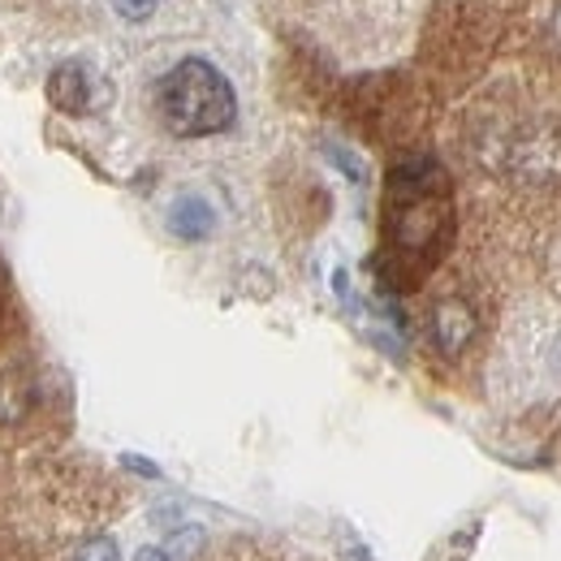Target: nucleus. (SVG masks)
I'll return each instance as SVG.
<instances>
[{
	"label": "nucleus",
	"mask_w": 561,
	"mask_h": 561,
	"mask_svg": "<svg viewBox=\"0 0 561 561\" xmlns=\"http://www.w3.org/2000/svg\"><path fill=\"white\" fill-rule=\"evenodd\" d=\"M160 117L169 126V135L178 139H204V135H220L233 126L238 117V100L233 87L225 82V73L191 57L182 66L164 73L160 82Z\"/></svg>",
	"instance_id": "1"
},
{
	"label": "nucleus",
	"mask_w": 561,
	"mask_h": 561,
	"mask_svg": "<svg viewBox=\"0 0 561 561\" xmlns=\"http://www.w3.org/2000/svg\"><path fill=\"white\" fill-rule=\"evenodd\" d=\"M95 91H100V78L82 61H66L48 73V100H53V108H61L70 117H82L95 108Z\"/></svg>",
	"instance_id": "2"
},
{
	"label": "nucleus",
	"mask_w": 561,
	"mask_h": 561,
	"mask_svg": "<svg viewBox=\"0 0 561 561\" xmlns=\"http://www.w3.org/2000/svg\"><path fill=\"white\" fill-rule=\"evenodd\" d=\"M476 337V311L462 302V298H440L436 311H432V342L445 358H458V354L471 346Z\"/></svg>",
	"instance_id": "3"
},
{
	"label": "nucleus",
	"mask_w": 561,
	"mask_h": 561,
	"mask_svg": "<svg viewBox=\"0 0 561 561\" xmlns=\"http://www.w3.org/2000/svg\"><path fill=\"white\" fill-rule=\"evenodd\" d=\"M514 164H518V173L531 178V182H545V178L561 173L558 130H531L527 139L514 147Z\"/></svg>",
	"instance_id": "4"
},
{
	"label": "nucleus",
	"mask_w": 561,
	"mask_h": 561,
	"mask_svg": "<svg viewBox=\"0 0 561 561\" xmlns=\"http://www.w3.org/2000/svg\"><path fill=\"white\" fill-rule=\"evenodd\" d=\"M35 407V380L26 367H9L0 371V423H22Z\"/></svg>",
	"instance_id": "5"
},
{
	"label": "nucleus",
	"mask_w": 561,
	"mask_h": 561,
	"mask_svg": "<svg viewBox=\"0 0 561 561\" xmlns=\"http://www.w3.org/2000/svg\"><path fill=\"white\" fill-rule=\"evenodd\" d=\"M169 229L178 238H186V242H199V238H208L211 229H216V211L199 195H186V199H178L169 208Z\"/></svg>",
	"instance_id": "6"
},
{
	"label": "nucleus",
	"mask_w": 561,
	"mask_h": 561,
	"mask_svg": "<svg viewBox=\"0 0 561 561\" xmlns=\"http://www.w3.org/2000/svg\"><path fill=\"white\" fill-rule=\"evenodd\" d=\"M199 545H204V531H199V527H186V531H178V536L169 540V549H164V553H169L173 561H186V558H195V553H199Z\"/></svg>",
	"instance_id": "7"
},
{
	"label": "nucleus",
	"mask_w": 561,
	"mask_h": 561,
	"mask_svg": "<svg viewBox=\"0 0 561 561\" xmlns=\"http://www.w3.org/2000/svg\"><path fill=\"white\" fill-rule=\"evenodd\" d=\"M73 561H122V553H117V545L113 540H87L78 553H73Z\"/></svg>",
	"instance_id": "8"
},
{
	"label": "nucleus",
	"mask_w": 561,
	"mask_h": 561,
	"mask_svg": "<svg viewBox=\"0 0 561 561\" xmlns=\"http://www.w3.org/2000/svg\"><path fill=\"white\" fill-rule=\"evenodd\" d=\"M113 4H117V13H122L126 22H142V18H151L164 0H113Z\"/></svg>",
	"instance_id": "9"
},
{
	"label": "nucleus",
	"mask_w": 561,
	"mask_h": 561,
	"mask_svg": "<svg viewBox=\"0 0 561 561\" xmlns=\"http://www.w3.org/2000/svg\"><path fill=\"white\" fill-rule=\"evenodd\" d=\"M329 156H333V160H337V164H342V169H346V173H351V178H363V164H358V160H354V156H346V151H342V147H333V151H329Z\"/></svg>",
	"instance_id": "10"
},
{
	"label": "nucleus",
	"mask_w": 561,
	"mask_h": 561,
	"mask_svg": "<svg viewBox=\"0 0 561 561\" xmlns=\"http://www.w3.org/2000/svg\"><path fill=\"white\" fill-rule=\"evenodd\" d=\"M122 462H126V467H130V471H139V476H147V480H156V476H160V471H156V467H151V462H147V458H135V454H126V458H122Z\"/></svg>",
	"instance_id": "11"
},
{
	"label": "nucleus",
	"mask_w": 561,
	"mask_h": 561,
	"mask_svg": "<svg viewBox=\"0 0 561 561\" xmlns=\"http://www.w3.org/2000/svg\"><path fill=\"white\" fill-rule=\"evenodd\" d=\"M135 561H173V558H169L164 549H142V553H139Z\"/></svg>",
	"instance_id": "12"
}]
</instances>
